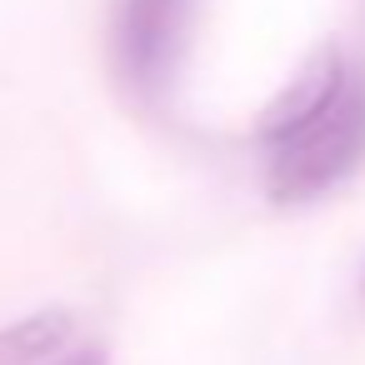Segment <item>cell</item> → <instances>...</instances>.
<instances>
[{"instance_id": "6da1fadb", "label": "cell", "mask_w": 365, "mask_h": 365, "mask_svg": "<svg viewBox=\"0 0 365 365\" xmlns=\"http://www.w3.org/2000/svg\"><path fill=\"white\" fill-rule=\"evenodd\" d=\"M265 145V190L275 205H305L365 165V71H345L330 101L275 130Z\"/></svg>"}, {"instance_id": "7a4b0ae2", "label": "cell", "mask_w": 365, "mask_h": 365, "mask_svg": "<svg viewBox=\"0 0 365 365\" xmlns=\"http://www.w3.org/2000/svg\"><path fill=\"white\" fill-rule=\"evenodd\" d=\"M195 0H115L110 16V56L140 101H160L180 71V56L190 46Z\"/></svg>"}, {"instance_id": "3957f363", "label": "cell", "mask_w": 365, "mask_h": 365, "mask_svg": "<svg viewBox=\"0 0 365 365\" xmlns=\"http://www.w3.org/2000/svg\"><path fill=\"white\" fill-rule=\"evenodd\" d=\"M345 56L335 51V46H320L295 76H290V86L270 101V110H265V120H260V140H270L275 130H285V125H295V120H305L320 101H330L335 96V86L345 81Z\"/></svg>"}, {"instance_id": "277c9868", "label": "cell", "mask_w": 365, "mask_h": 365, "mask_svg": "<svg viewBox=\"0 0 365 365\" xmlns=\"http://www.w3.org/2000/svg\"><path fill=\"white\" fill-rule=\"evenodd\" d=\"M71 310H36L26 320L0 325V365H41L71 340Z\"/></svg>"}, {"instance_id": "5b68a950", "label": "cell", "mask_w": 365, "mask_h": 365, "mask_svg": "<svg viewBox=\"0 0 365 365\" xmlns=\"http://www.w3.org/2000/svg\"><path fill=\"white\" fill-rule=\"evenodd\" d=\"M41 365H110V355H106V345H81V350H71V355L41 360Z\"/></svg>"}, {"instance_id": "8992f818", "label": "cell", "mask_w": 365, "mask_h": 365, "mask_svg": "<svg viewBox=\"0 0 365 365\" xmlns=\"http://www.w3.org/2000/svg\"><path fill=\"white\" fill-rule=\"evenodd\" d=\"M360 290H365V275H360Z\"/></svg>"}]
</instances>
